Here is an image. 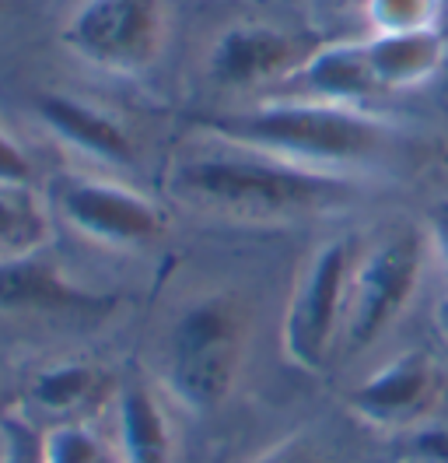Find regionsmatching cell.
Here are the masks:
<instances>
[{"mask_svg":"<svg viewBox=\"0 0 448 463\" xmlns=\"http://www.w3.org/2000/svg\"><path fill=\"white\" fill-rule=\"evenodd\" d=\"M35 119L42 123V130L60 141L63 147L78 151L84 158L98 162V165H112V169H123V165H134V137L123 130V123L112 113L74 99V95H63V91H50V95H39L35 99Z\"/></svg>","mask_w":448,"mask_h":463,"instance_id":"8fae6325","label":"cell"},{"mask_svg":"<svg viewBox=\"0 0 448 463\" xmlns=\"http://www.w3.org/2000/svg\"><path fill=\"white\" fill-rule=\"evenodd\" d=\"M399 449L406 463H448V421H424L403 432Z\"/></svg>","mask_w":448,"mask_h":463,"instance_id":"44dd1931","label":"cell"},{"mask_svg":"<svg viewBox=\"0 0 448 463\" xmlns=\"http://www.w3.org/2000/svg\"><path fill=\"white\" fill-rule=\"evenodd\" d=\"M168 39V0H84L63 46L106 74H144Z\"/></svg>","mask_w":448,"mask_h":463,"instance_id":"5b68a950","label":"cell"},{"mask_svg":"<svg viewBox=\"0 0 448 463\" xmlns=\"http://www.w3.org/2000/svg\"><path fill=\"white\" fill-rule=\"evenodd\" d=\"M249 317L228 291L193 298L168 330L165 386L182 407L210 414L224 407L242 376Z\"/></svg>","mask_w":448,"mask_h":463,"instance_id":"3957f363","label":"cell"},{"mask_svg":"<svg viewBox=\"0 0 448 463\" xmlns=\"http://www.w3.org/2000/svg\"><path fill=\"white\" fill-rule=\"evenodd\" d=\"M119 463H175V435L162 401L147 383H126L116 397Z\"/></svg>","mask_w":448,"mask_h":463,"instance_id":"5bb4252c","label":"cell"},{"mask_svg":"<svg viewBox=\"0 0 448 463\" xmlns=\"http://www.w3.org/2000/svg\"><path fill=\"white\" fill-rule=\"evenodd\" d=\"M308 11H312V25L319 32L347 39V29L364 25L368 0H308Z\"/></svg>","mask_w":448,"mask_h":463,"instance_id":"ffe728a7","label":"cell"},{"mask_svg":"<svg viewBox=\"0 0 448 463\" xmlns=\"http://www.w3.org/2000/svg\"><path fill=\"white\" fill-rule=\"evenodd\" d=\"M60 211L84 239L112 250H144L168 235L165 211L112 179H70L60 190Z\"/></svg>","mask_w":448,"mask_h":463,"instance_id":"52a82bcc","label":"cell"},{"mask_svg":"<svg viewBox=\"0 0 448 463\" xmlns=\"http://www.w3.org/2000/svg\"><path fill=\"white\" fill-rule=\"evenodd\" d=\"M252 463H336V457L315 435L298 432L274 442L270 449H263Z\"/></svg>","mask_w":448,"mask_h":463,"instance_id":"7402d4cb","label":"cell"},{"mask_svg":"<svg viewBox=\"0 0 448 463\" xmlns=\"http://www.w3.org/2000/svg\"><path fill=\"white\" fill-rule=\"evenodd\" d=\"M106 393V369L91 365V362H56L39 369L32 386H28V401L42 407L46 414L56 418H70L95 404Z\"/></svg>","mask_w":448,"mask_h":463,"instance_id":"9a60e30c","label":"cell"},{"mask_svg":"<svg viewBox=\"0 0 448 463\" xmlns=\"http://www.w3.org/2000/svg\"><path fill=\"white\" fill-rule=\"evenodd\" d=\"M4 7H7V0H0V11H4Z\"/></svg>","mask_w":448,"mask_h":463,"instance_id":"484cf974","label":"cell"},{"mask_svg":"<svg viewBox=\"0 0 448 463\" xmlns=\"http://www.w3.org/2000/svg\"><path fill=\"white\" fill-rule=\"evenodd\" d=\"M0 463H42V432L25 414H0Z\"/></svg>","mask_w":448,"mask_h":463,"instance_id":"d6986e66","label":"cell"},{"mask_svg":"<svg viewBox=\"0 0 448 463\" xmlns=\"http://www.w3.org/2000/svg\"><path fill=\"white\" fill-rule=\"evenodd\" d=\"M168 194L196 211L246 222L312 218L354 201V186L340 173L308 169L277 155L235 145L179 158L168 175Z\"/></svg>","mask_w":448,"mask_h":463,"instance_id":"6da1fadb","label":"cell"},{"mask_svg":"<svg viewBox=\"0 0 448 463\" xmlns=\"http://www.w3.org/2000/svg\"><path fill=\"white\" fill-rule=\"evenodd\" d=\"M116 295L91 291L70 281L46 250L0 260V313H32V317L102 319L116 309Z\"/></svg>","mask_w":448,"mask_h":463,"instance_id":"9c48e42d","label":"cell"},{"mask_svg":"<svg viewBox=\"0 0 448 463\" xmlns=\"http://www.w3.org/2000/svg\"><path fill=\"white\" fill-rule=\"evenodd\" d=\"M53 242L50 214L32 190L0 186V260L25 257Z\"/></svg>","mask_w":448,"mask_h":463,"instance_id":"2e32d148","label":"cell"},{"mask_svg":"<svg viewBox=\"0 0 448 463\" xmlns=\"http://www.w3.org/2000/svg\"><path fill=\"white\" fill-rule=\"evenodd\" d=\"M32 183H35V165H32L28 151L0 127V186L32 190Z\"/></svg>","mask_w":448,"mask_h":463,"instance_id":"603a6c76","label":"cell"},{"mask_svg":"<svg viewBox=\"0 0 448 463\" xmlns=\"http://www.w3.org/2000/svg\"><path fill=\"white\" fill-rule=\"evenodd\" d=\"M364 46L382 95L424 85L442 71L448 57V39L438 29L364 35Z\"/></svg>","mask_w":448,"mask_h":463,"instance_id":"4fadbf2b","label":"cell"},{"mask_svg":"<svg viewBox=\"0 0 448 463\" xmlns=\"http://www.w3.org/2000/svg\"><path fill=\"white\" fill-rule=\"evenodd\" d=\"M434 326H438V334H442V341L448 345V295L438 302V309H434Z\"/></svg>","mask_w":448,"mask_h":463,"instance_id":"d4e9b609","label":"cell"},{"mask_svg":"<svg viewBox=\"0 0 448 463\" xmlns=\"http://www.w3.org/2000/svg\"><path fill=\"white\" fill-rule=\"evenodd\" d=\"M302 88V95L312 102H330V106H361L368 99L382 95L375 81L371 60L364 39H330L319 50H312L298 71L287 78Z\"/></svg>","mask_w":448,"mask_h":463,"instance_id":"7c38bea8","label":"cell"},{"mask_svg":"<svg viewBox=\"0 0 448 463\" xmlns=\"http://www.w3.org/2000/svg\"><path fill=\"white\" fill-rule=\"evenodd\" d=\"M354 281V242L330 239L305 263L284 309V354L302 373H319L343 337Z\"/></svg>","mask_w":448,"mask_h":463,"instance_id":"277c9868","label":"cell"},{"mask_svg":"<svg viewBox=\"0 0 448 463\" xmlns=\"http://www.w3.org/2000/svg\"><path fill=\"white\" fill-rule=\"evenodd\" d=\"M427 232H431V242H434V250H438V260H442V267L448 270V197L431 207V214H427Z\"/></svg>","mask_w":448,"mask_h":463,"instance_id":"cb8c5ba5","label":"cell"},{"mask_svg":"<svg viewBox=\"0 0 448 463\" xmlns=\"http://www.w3.org/2000/svg\"><path fill=\"white\" fill-rule=\"evenodd\" d=\"M442 397V369L427 351H406L375 369L347 393V411L364 425L386 432H410L427 421Z\"/></svg>","mask_w":448,"mask_h":463,"instance_id":"ba28073f","label":"cell"},{"mask_svg":"<svg viewBox=\"0 0 448 463\" xmlns=\"http://www.w3.org/2000/svg\"><path fill=\"white\" fill-rule=\"evenodd\" d=\"M305 57L308 53H302L287 32L263 22H238L218 35L207 71L210 81L221 88H259L291 78Z\"/></svg>","mask_w":448,"mask_h":463,"instance_id":"30bf717a","label":"cell"},{"mask_svg":"<svg viewBox=\"0 0 448 463\" xmlns=\"http://www.w3.org/2000/svg\"><path fill=\"white\" fill-rule=\"evenodd\" d=\"M424 274V235L399 229L382 239L358 267L350 281V302L343 319V345L350 354L375 345L403 309L414 302Z\"/></svg>","mask_w":448,"mask_h":463,"instance_id":"8992f818","label":"cell"},{"mask_svg":"<svg viewBox=\"0 0 448 463\" xmlns=\"http://www.w3.org/2000/svg\"><path fill=\"white\" fill-rule=\"evenodd\" d=\"M196 127L221 145L252 147L263 155H277L308 169H343L361 165L378 155L389 141V127L354 106L330 102H266L242 113L200 116Z\"/></svg>","mask_w":448,"mask_h":463,"instance_id":"7a4b0ae2","label":"cell"},{"mask_svg":"<svg viewBox=\"0 0 448 463\" xmlns=\"http://www.w3.org/2000/svg\"><path fill=\"white\" fill-rule=\"evenodd\" d=\"M438 18H442V0H368L364 29L368 35L420 32L438 29Z\"/></svg>","mask_w":448,"mask_h":463,"instance_id":"ac0fdd59","label":"cell"},{"mask_svg":"<svg viewBox=\"0 0 448 463\" xmlns=\"http://www.w3.org/2000/svg\"><path fill=\"white\" fill-rule=\"evenodd\" d=\"M42 463H119V453L95 429L63 421L42 432Z\"/></svg>","mask_w":448,"mask_h":463,"instance_id":"e0dca14e","label":"cell"}]
</instances>
